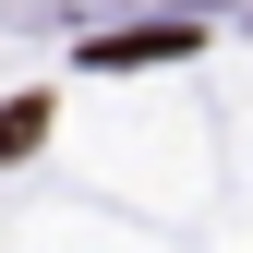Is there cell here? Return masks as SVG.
Segmentation results:
<instances>
[{
  "instance_id": "6da1fadb",
  "label": "cell",
  "mask_w": 253,
  "mask_h": 253,
  "mask_svg": "<svg viewBox=\"0 0 253 253\" xmlns=\"http://www.w3.org/2000/svg\"><path fill=\"white\" fill-rule=\"evenodd\" d=\"M145 60H193V24H121L84 48V73H145Z\"/></svg>"
},
{
  "instance_id": "7a4b0ae2",
  "label": "cell",
  "mask_w": 253,
  "mask_h": 253,
  "mask_svg": "<svg viewBox=\"0 0 253 253\" xmlns=\"http://www.w3.org/2000/svg\"><path fill=\"white\" fill-rule=\"evenodd\" d=\"M37 145H48V97H0V169H24Z\"/></svg>"
}]
</instances>
